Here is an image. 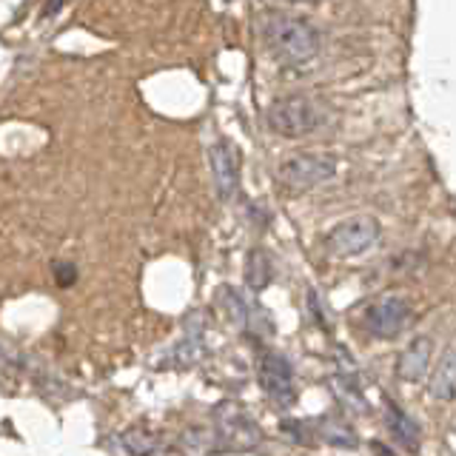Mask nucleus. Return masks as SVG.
<instances>
[{
	"mask_svg": "<svg viewBox=\"0 0 456 456\" xmlns=\"http://www.w3.org/2000/svg\"><path fill=\"white\" fill-rule=\"evenodd\" d=\"M260 32L268 52L285 66H303L320 54V32L305 18L285 12H268Z\"/></svg>",
	"mask_w": 456,
	"mask_h": 456,
	"instance_id": "f257e3e1",
	"label": "nucleus"
},
{
	"mask_svg": "<svg viewBox=\"0 0 456 456\" xmlns=\"http://www.w3.org/2000/svg\"><path fill=\"white\" fill-rule=\"evenodd\" d=\"M322 109L317 100H311L305 94H291V97H280L268 106L265 111V123L274 134L280 137H305L311 132H317L322 126Z\"/></svg>",
	"mask_w": 456,
	"mask_h": 456,
	"instance_id": "f03ea898",
	"label": "nucleus"
},
{
	"mask_svg": "<svg viewBox=\"0 0 456 456\" xmlns=\"http://www.w3.org/2000/svg\"><path fill=\"white\" fill-rule=\"evenodd\" d=\"M337 175V157L334 154H320V151H299L285 157L277 166V177L285 189L291 191H305L314 185H322Z\"/></svg>",
	"mask_w": 456,
	"mask_h": 456,
	"instance_id": "7ed1b4c3",
	"label": "nucleus"
},
{
	"mask_svg": "<svg viewBox=\"0 0 456 456\" xmlns=\"http://www.w3.org/2000/svg\"><path fill=\"white\" fill-rule=\"evenodd\" d=\"M214 422H217V448L220 451H251L263 442V431L246 411L234 403H223L214 411Z\"/></svg>",
	"mask_w": 456,
	"mask_h": 456,
	"instance_id": "20e7f679",
	"label": "nucleus"
},
{
	"mask_svg": "<svg viewBox=\"0 0 456 456\" xmlns=\"http://www.w3.org/2000/svg\"><path fill=\"white\" fill-rule=\"evenodd\" d=\"M379 240V223L370 214H354L348 220H339L325 234V248L334 256H356L365 254Z\"/></svg>",
	"mask_w": 456,
	"mask_h": 456,
	"instance_id": "39448f33",
	"label": "nucleus"
},
{
	"mask_svg": "<svg viewBox=\"0 0 456 456\" xmlns=\"http://www.w3.org/2000/svg\"><path fill=\"white\" fill-rule=\"evenodd\" d=\"M408 317H411L408 299L396 294H385L377 303H370V308L365 311V328L368 334H374L379 339H394L408 325Z\"/></svg>",
	"mask_w": 456,
	"mask_h": 456,
	"instance_id": "423d86ee",
	"label": "nucleus"
},
{
	"mask_svg": "<svg viewBox=\"0 0 456 456\" xmlns=\"http://www.w3.org/2000/svg\"><path fill=\"white\" fill-rule=\"evenodd\" d=\"M260 385L263 391L280 405H291L297 396V385H294V365L289 362V356H282L277 351H268L260 356Z\"/></svg>",
	"mask_w": 456,
	"mask_h": 456,
	"instance_id": "0eeeda50",
	"label": "nucleus"
},
{
	"mask_svg": "<svg viewBox=\"0 0 456 456\" xmlns=\"http://www.w3.org/2000/svg\"><path fill=\"white\" fill-rule=\"evenodd\" d=\"M208 166L214 177V189L220 200H232L240 189V149L232 140L220 137L208 149Z\"/></svg>",
	"mask_w": 456,
	"mask_h": 456,
	"instance_id": "6e6552de",
	"label": "nucleus"
},
{
	"mask_svg": "<svg viewBox=\"0 0 456 456\" xmlns=\"http://www.w3.org/2000/svg\"><path fill=\"white\" fill-rule=\"evenodd\" d=\"M428 365H431V339L417 337L403 354H399L396 377L403 382H419L428 374Z\"/></svg>",
	"mask_w": 456,
	"mask_h": 456,
	"instance_id": "1a4fd4ad",
	"label": "nucleus"
},
{
	"mask_svg": "<svg viewBox=\"0 0 456 456\" xmlns=\"http://www.w3.org/2000/svg\"><path fill=\"white\" fill-rule=\"evenodd\" d=\"M428 394L439 399V403H451V399H456V348H448L439 356Z\"/></svg>",
	"mask_w": 456,
	"mask_h": 456,
	"instance_id": "9d476101",
	"label": "nucleus"
},
{
	"mask_svg": "<svg viewBox=\"0 0 456 456\" xmlns=\"http://www.w3.org/2000/svg\"><path fill=\"white\" fill-rule=\"evenodd\" d=\"M274 280V263L263 248H251L246 256V285L251 291H263Z\"/></svg>",
	"mask_w": 456,
	"mask_h": 456,
	"instance_id": "9b49d317",
	"label": "nucleus"
},
{
	"mask_svg": "<svg viewBox=\"0 0 456 456\" xmlns=\"http://www.w3.org/2000/svg\"><path fill=\"white\" fill-rule=\"evenodd\" d=\"M388 428L399 445H405L408 451L419 448V425L413 422L399 405H388Z\"/></svg>",
	"mask_w": 456,
	"mask_h": 456,
	"instance_id": "f8f14e48",
	"label": "nucleus"
},
{
	"mask_svg": "<svg viewBox=\"0 0 456 456\" xmlns=\"http://www.w3.org/2000/svg\"><path fill=\"white\" fill-rule=\"evenodd\" d=\"M217 303L225 311V317L232 320L237 328H251L248 303H246V297H240L237 289H232V285H223V289L217 291Z\"/></svg>",
	"mask_w": 456,
	"mask_h": 456,
	"instance_id": "ddd939ff",
	"label": "nucleus"
},
{
	"mask_svg": "<svg viewBox=\"0 0 456 456\" xmlns=\"http://www.w3.org/2000/svg\"><path fill=\"white\" fill-rule=\"evenodd\" d=\"M206 356V342H203V334L200 331H191L189 328V334H185V339L177 342V348L175 354H171V360H175L177 368H194L200 360Z\"/></svg>",
	"mask_w": 456,
	"mask_h": 456,
	"instance_id": "4468645a",
	"label": "nucleus"
},
{
	"mask_svg": "<svg viewBox=\"0 0 456 456\" xmlns=\"http://www.w3.org/2000/svg\"><path fill=\"white\" fill-rule=\"evenodd\" d=\"M123 448L132 456H154L157 453V434L146 431V428H128L120 434Z\"/></svg>",
	"mask_w": 456,
	"mask_h": 456,
	"instance_id": "2eb2a0df",
	"label": "nucleus"
},
{
	"mask_svg": "<svg viewBox=\"0 0 456 456\" xmlns=\"http://www.w3.org/2000/svg\"><path fill=\"white\" fill-rule=\"evenodd\" d=\"M320 436L325 442H331V445H337V448H354L356 445V436L351 431V425H346V422L337 419V417L320 419Z\"/></svg>",
	"mask_w": 456,
	"mask_h": 456,
	"instance_id": "dca6fc26",
	"label": "nucleus"
},
{
	"mask_svg": "<svg viewBox=\"0 0 456 456\" xmlns=\"http://www.w3.org/2000/svg\"><path fill=\"white\" fill-rule=\"evenodd\" d=\"M54 282L61 285V289H69V285L77 282V265L75 263H54Z\"/></svg>",
	"mask_w": 456,
	"mask_h": 456,
	"instance_id": "f3484780",
	"label": "nucleus"
}]
</instances>
